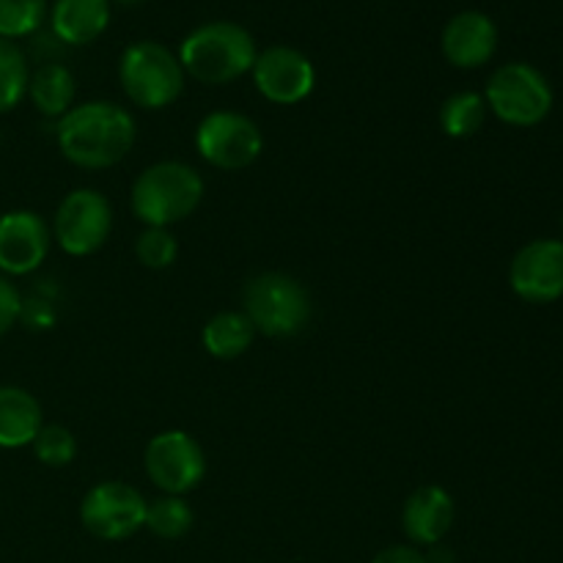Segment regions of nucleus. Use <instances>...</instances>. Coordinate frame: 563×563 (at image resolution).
Masks as SVG:
<instances>
[{
  "mask_svg": "<svg viewBox=\"0 0 563 563\" xmlns=\"http://www.w3.org/2000/svg\"><path fill=\"white\" fill-rule=\"evenodd\" d=\"M135 143V119L115 102H86L58 121V146L77 168H113Z\"/></svg>",
  "mask_w": 563,
  "mask_h": 563,
  "instance_id": "f257e3e1",
  "label": "nucleus"
},
{
  "mask_svg": "<svg viewBox=\"0 0 563 563\" xmlns=\"http://www.w3.org/2000/svg\"><path fill=\"white\" fill-rule=\"evenodd\" d=\"M256 42L236 22H207L181 42L179 64L185 75L203 86H225L247 75L256 64Z\"/></svg>",
  "mask_w": 563,
  "mask_h": 563,
  "instance_id": "f03ea898",
  "label": "nucleus"
},
{
  "mask_svg": "<svg viewBox=\"0 0 563 563\" xmlns=\"http://www.w3.org/2000/svg\"><path fill=\"white\" fill-rule=\"evenodd\" d=\"M203 198V179L187 163H157L132 185V212L148 229H168L190 218Z\"/></svg>",
  "mask_w": 563,
  "mask_h": 563,
  "instance_id": "7ed1b4c3",
  "label": "nucleus"
},
{
  "mask_svg": "<svg viewBox=\"0 0 563 563\" xmlns=\"http://www.w3.org/2000/svg\"><path fill=\"white\" fill-rule=\"evenodd\" d=\"M245 317L256 333L269 339H289L311 322V297L306 286L286 273H262L245 284L242 295Z\"/></svg>",
  "mask_w": 563,
  "mask_h": 563,
  "instance_id": "20e7f679",
  "label": "nucleus"
},
{
  "mask_svg": "<svg viewBox=\"0 0 563 563\" xmlns=\"http://www.w3.org/2000/svg\"><path fill=\"white\" fill-rule=\"evenodd\" d=\"M119 77L130 102L146 110L168 108L185 88V69L179 58L159 42L130 44L121 55Z\"/></svg>",
  "mask_w": 563,
  "mask_h": 563,
  "instance_id": "39448f33",
  "label": "nucleus"
},
{
  "mask_svg": "<svg viewBox=\"0 0 563 563\" xmlns=\"http://www.w3.org/2000/svg\"><path fill=\"white\" fill-rule=\"evenodd\" d=\"M484 102L506 124L533 126L548 119L553 108V91L542 71L533 66L506 64L489 77Z\"/></svg>",
  "mask_w": 563,
  "mask_h": 563,
  "instance_id": "423d86ee",
  "label": "nucleus"
},
{
  "mask_svg": "<svg viewBox=\"0 0 563 563\" xmlns=\"http://www.w3.org/2000/svg\"><path fill=\"white\" fill-rule=\"evenodd\" d=\"M146 498L130 484L104 482L88 489L80 504V520L91 537L124 542L146 526Z\"/></svg>",
  "mask_w": 563,
  "mask_h": 563,
  "instance_id": "0eeeda50",
  "label": "nucleus"
},
{
  "mask_svg": "<svg viewBox=\"0 0 563 563\" xmlns=\"http://www.w3.org/2000/svg\"><path fill=\"white\" fill-rule=\"evenodd\" d=\"M196 146L198 154L214 168L240 170L256 163L264 148V137L247 115L218 110L198 124Z\"/></svg>",
  "mask_w": 563,
  "mask_h": 563,
  "instance_id": "6e6552de",
  "label": "nucleus"
},
{
  "mask_svg": "<svg viewBox=\"0 0 563 563\" xmlns=\"http://www.w3.org/2000/svg\"><path fill=\"white\" fill-rule=\"evenodd\" d=\"M113 229L110 201L97 190H71L55 212V240L69 256H91Z\"/></svg>",
  "mask_w": 563,
  "mask_h": 563,
  "instance_id": "1a4fd4ad",
  "label": "nucleus"
},
{
  "mask_svg": "<svg viewBox=\"0 0 563 563\" xmlns=\"http://www.w3.org/2000/svg\"><path fill=\"white\" fill-rule=\"evenodd\" d=\"M146 473L154 487L163 489L165 495H187L203 482L207 473V456L192 434L181 429L159 432L146 445Z\"/></svg>",
  "mask_w": 563,
  "mask_h": 563,
  "instance_id": "9d476101",
  "label": "nucleus"
},
{
  "mask_svg": "<svg viewBox=\"0 0 563 563\" xmlns=\"http://www.w3.org/2000/svg\"><path fill=\"white\" fill-rule=\"evenodd\" d=\"M511 289L526 302H555L563 297V242L533 240L515 256L509 269Z\"/></svg>",
  "mask_w": 563,
  "mask_h": 563,
  "instance_id": "9b49d317",
  "label": "nucleus"
},
{
  "mask_svg": "<svg viewBox=\"0 0 563 563\" xmlns=\"http://www.w3.org/2000/svg\"><path fill=\"white\" fill-rule=\"evenodd\" d=\"M251 71L258 93L275 104L302 102L317 82L313 64L295 47H267L256 55Z\"/></svg>",
  "mask_w": 563,
  "mask_h": 563,
  "instance_id": "f8f14e48",
  "label": "nucleus"
},
{
  "mask_svg": "<svg viewBox=\"0 0 563 563\" xmlns=\"http://www.w3.org/2000/svg\"><path fill=\"white\" fill-rule=\"evenodd\" d=\"M49 251V229L36 212L14 209L0 214V273L27 275L42 267Z\"/></svg>",
  "mask_w": 563,
  "mask_h": 563,
  "instance_id": "ddd939ff",
  "label": "nucleus"
},
{
  "mask_svg": "<svg viewBox=\"0 0 563 563\" xmlns=\"http://www.w3.org/2000/svg\"><path fill=\"white\" fill-rule=\"evenodd\" d=\"M498 49V27L482 11H460L443 27V55L456 69H478Z\"/></svg>",
  "mask_w": 563,
  "mask_h": 563,
  "instance_id": "4468645a",
  "label": "nucleus"
},
{
  "mask_svg": "<svg viewBox=\"0 0 563 563\" xmlns=\"http://www.w3.org/2000/svg\"><path fill=\"white\" fill-rule=\"evenodd\" d=\"M456 506L449 489L443 487H429L416 489L410 498L405 500L401 509V528H405L407 539L421 548H434L449 537L451 526H454Z\"/></svg>",
  "mask_w": 563,
  "mask_h": 563,
  "instance_id": "2eb2a0df",
  "label": "nucleus"
},
{
  "mask_svg": "<svg viewBox=\"0 0 563 563\" xmlns=\"http://www.w3.org/2000/svg\"><path fill=\"white\" fill-rule=\"evenodd\" d=\"M53 33L66 44H91L104 33L110 22V0H55Z\"/></svg>",
  "mask_w": 563,
  "mask_h": 563,
  "instance_id": "dca6fc26",
  "label": "nucleus"
},
{
  "mask_svg": "<svg viewBox=\"0 0 563 563\" xmlns=\"http://www.w3.org/2000/svg\"><path fill=\"white\" fill-rule=\"evenodd\" d=\"M42 429V405L27 390L0 388V449H22L36 440Z\"/></svg>",
  "mask_w": 563,
  "mask_h": 563,
  "instance_id": "f3484780",
  "label": "nucleus"
},
{
  "mask_svg": "<svg viewBox=\"0 0 563 563\" xmlns=\"http://www.w3.org/2000/svg\"><path fill=\"white\" fill-rule=\"evenodd\" d=\"M27 93L38 113L49 119H64L75 102V77L66 66L44 64L27 80Z\"/></svg>",
  "mask_w": 563,
  "mask_h": 563,
  "instance_id": "a211bd4d",
  "label": "nucleus"
},
{
  "mask_svg": "<svg viewBox=\"0 0 563 563\" xmlns=\"http://www.w3.org/2000/svg\"><path fill=\"white\" fill-rule=\"evenodd\" d=\"M201 339L209 355L220 357V361H234L251 350L256 328L242 311H223L209 319Z\"/></svg>",
  "mask_w": 563,
  "mask_h": 563,
  "instance_id": "6ab92c4d",
  "label": "nucleus"
},
{
  "mask_svg": "<svg viewBox=\"0 0 563 563\" xmlns=\"http://www.w3.org/2000/svg\"><path fill=\"white\" fill-rule=\"evenodd\" d=\"M487 119V102L482 93L462 91L454 93L440 108V126L449 137H471L482 130Z\"/></svg>",
  "mask_w": 563,
  "mask_h": 563,
  "instance_id": "aec40b11",
  "label": "nucleus"
},
{
  "mask_svg": "<svg viewBox=\"0 0 563 563\" xmlns=\"http://www.w3.org/2000/svg\"><path fill=\"white\" fill-rule=\"evenodd\" d=\"M196 522L190 504L179 495H163L146 506V526L159 539H181Z\"/></svg>",
  "mask_w": 563,
  "mask_h": 563,
  "instance_id": "412c9836",
  "label": "nucleus"
},
{
  "mask_svg": "<svg viewBox=\"0 0 563 563\" xmlns=\"http://www.w3.org/2000/svg\"><path fill=\"white\" fill-rule=\"evenodd\" d=\"M27 60L25 53L9 38H0V113H9L27 93Z\"/></svg>",
  "mask_w": 563,
  "mask_h": 563,
  "instance_id": "4be33fe9",
  "label": "nucleus"
},
{
  "mask_svg": "<svg viewBox=\"0 0 563 563\" xmlns=\"http://www.w3.org/2000/svg\"><path fill=\"white\" fill-rule=\"evenodd\" d=\"M47 14V0H0V38L31 36Z\"/></svg>",
  "mask_w": 563,
  "mask_h": 563,
  "instance_id": "5701e85b",
  "label": "nucleus"
},
{
  "mask_svg": "<svg viewBox=\"0 0 563 563\" xmlns=\"http://www.w3.org/2000/svg\"><path fill=\"white\" fill-rule=\"evenodd\" d=\"M31 445L36 451V460L47 467H66L77 456L75 434L66 427H58V423L38 429L36 440Z\"/></svg>",
  "mask_w": 563,
  "mask_h": 563,
  "instance_id": "b1692460",
  "label": "nucleus"
},
{
  "mask_svg": "<svg viewBox=\"0 0 563 563\" xmlns=\"http://www.w3.org/2000/svg\"><path fill=\"white\" fill-rule=\"evenodd\" d=\"M137 262L148 269H165L176 262V253H179V245H176L174 234L168 229H146L135 242Z\"/></svg>",
  "mask_w": 563,
  "mask_h": 563,
  "instance_id": "393cba45",
  "label": "nucleus"
},
{
  "mask_svg": "<svg viewBox=\"0 0 563 563\" xmlns=\"http://www.w3.org/2000/svg\"><path fill=\"white\" fill-rule=\"evenodd\" d=\"M22 313V297L9 280L0 275V335L9 333Z\"/></svg>",
  "mask_w": 563,
  "mask_h": 563,
  "instance_id": "a878e982",
  "label": "nucleus"
},
{
  "mask_svg": "<svg viewBox=\"0 0 563 563\" xmlns=\"http://www.w3.org/2000/svg\"><path fill=\"white\" fill-rule=\"evenodd\" d=\"M372 563H429L427 555L421 553L412 544H394V548H385L374 555Z\"/></svg>",
  "mask_w": 563,
  "mask_h": 563,
  "instance_id": "bb28decb",
  "label": "nucleus"
},
{
  "mask_svg": "<svg viewBox=\"0 0 563 563\" xmlns=\"http://www.w3.org/2000/svg\"><path fill=\"white\" fill-rule=\"evenodd\" d=\"M119 3H126V5H132V3H141V0H119Z\"/></svg>",
  "mask_w": 563,
  "mask_h": 563,
  "instance_id": "cd10ccee",
  "label": "nucleus"
}]
</instances>
